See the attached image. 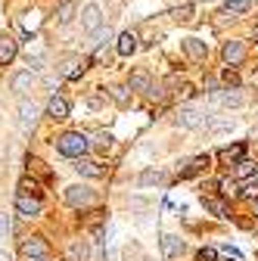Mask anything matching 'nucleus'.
I'll use <instances>...</instances> for the list:
<instances>
[{
    "label": "nucleus",
    "mask_w": 258,
    "mask_h": 261,
    "mask_svg": "<svg viewBox=\"0 0 258 261\" xmlns=\"http://www.w3.org/2000/svg\"><path fill=\"white\" fill-rule=\"evenodd\" d=\"M19 187H22V193H35V196L41 193V187H38V180H31V177H22V184H19Z\"/></svg>",
    "instance_id": "473e14b6"
},
{
    "label": "nucleus",
    "mask_w": 258,
    "mask_h": 261,
    "mask_svg": "<svg viewBox=\"0 0 258 261\" xmlns=\"http://www.w3.org/2000/svg\"><path fill=\"white\" fill-rule=\"evenodd\" d=\"M19 252L25 255V261L28 258H50V246L44 243V237H28V240H22Z\"/></svg>",
    "instance_id": "20e7f679"
},
{
    "label": "nucleus",
    "mask_w": 258,
    "mask_h": 261,
    "mask_svg": "<svg viewBox=\"0 0 258 261\" xmlns=\"http://www.w3.org/2000/svg\"><path fill=\"white\" fill-rule=\"evenodd\" d=\"M240 159H246V143H237V146H224V149H218V162H221V165H237Z\"/></svg>",
    "instance_id": "ddd939ff"
},
{
    "label": "nucleus",
    "mask_w": 258,
    "mask_h": 261,
    "mask_svg": "<svg viewBox=\"0 0 258 261\" xmlns=\"http://www.w3.org/2000/svg\"><path fill=\"white\" fill-rule=\"evenodd\" d=\"M140 187H152V184H162V171L159 168H146L143 174H140V180H137Z\"/></svg>",
    "instance_id": "393cba45"
},
{
    "label": "nucleus",
    "mask_w": 258,
    "mask_h": 261,
    "mask_svg": "<svg viewBox=\"0 0 258 261\" xmlns=\"http://www.w3.org/2000/svg\"><path fill=\"white\" fill-rule=\"evenodd\" d=\"M35 124H38V106L28 103V100H22V103H19V127L25 130V134H31V130H35Z\"/></svg>",
    "instance_id": "39448f33"
},
{
    "label": "nucleus",
    "mask_w": 258,
    "mask_h": 261,
    "mask_svg": "<svg viewBox=\"0 0 258 261\" xmlns=\"http://www.w3.org/2000/svg\"><path fill=\"white\" fill-rule=\"evenodd\" d=\"M75 171L84 174V177H103V174H106V168L100 165V162H93V159H87V155L75 159Z\"/></svg>",
    "instance_id": "1a4fd4ad"
},
{
    "label": "nucleus",
    "mask_w": 258,
    "mask_h": 261,
    "mask_svg": "<svg viewBox=\"0 0 258 261\" xmlns=\"http://www.w3.org/2000/svg\"><path fill=\"white\" fill-rule=\"evenodd\" d=\"M0 261H10V255H7V252H4V249H0Z\"/></svg>",
    "instance_id": "58836bf2"
},
{
    "label": "nucleus",
    "mask_w": 258,
    "mask_h": 261,
    "mask_svg": "<svg viewBox=\"0 0 258 261\" xmlns=\"http://www.w3.org/2000/svg\"><path fill=\"white\" fill-rule=\"evenodd\" d=\"M196 261H218V252H215L212 246H202V249L196 252Z\"/></svg>",
    "instance_id": "2f4dec72"
},
{
    "label": "nucleus",
    "mask_w": 258,
    "mask_h": 261,
    "mask_svg": "<svg viewBox=\"0 0 258 261\" xmlns=\"http://www.w3.org/2000/svg\"><path fill=\"white\" fill-rule=\"evenodd\" d=\"M47 115H50L53 121L69 118V100H66V96H59V93H53L50 103H47Z\"/></svg>",
    "instance_id": "9b49d317"
},
{
    "label": "nucleus",
    "mask_w": 258,
    "mask_h": 261,
    "mask_svg": "<svg viewBox=\"0 0 258 261\" xmlns=\"http://www.w3.org/2000/svg\"><path fill=\"white\" fill-rule=\"evenodd\" d=\"M234 127V118L230 115H212L209 121H205V130L209 134H224V130H230Z\"/></svg>",
    "instance_id": "f3484780"
},
{
    "label": "nucleus",
    "mask_w": 258,
    "mask_h": 261,
    "mask_svg": "<svg viewBox=\"0 0 258 261\" xmlns=\"http://www.w3.org/2000/svg\"><path fill=\"white\" fill-rule=\"evenodd\" d=\"M258 171V162H252V159H240L237 162V174L240 177H249V174H255Z\"/></svg>",
    "instance_id": "cd10ccee"
},
{
    "label": "nucleus",
    "mask_w": 258,
    "mask_h": 261,
    "mask_svg": "<svg viewBox=\"0 0 258 261\" xmlns=\"http://www.w3.org/2000/svg\"><path fill=\"white\" fill-rule=\"evenodd\" d=\"M240 196H249V199H258V177L255 180H246L240 187Z\"/></svg>",
    "instance_id": "7c9ffc66"
},
{
    "label": "nucleus",
    "mask_w": 258,
    "mask_h": 261,
    "mask_svg": "<svg viewBox=\"0 0 258 261\" xmlns=\"http://www.w3.org/2000/svg\"><path fill=\"white\" fill-rule=\"evenodd\" d=\"M28 261H53V258H28Z\"/></svg>",
    "instance_id": "ea45409f"
},
{
    "label": "nucleus",
    "mask_w": 258,
    "mask_h": 261,
    "mask_svg": "<svg viewBox=\"0 0 258 261\" xmlns=\"http://www.w3.org/2000/svg\"><path fill=\"white\" fill-rule=\"evenodd\" d=\"M10 233H13V221H10V215H7V212H0V246H7Z\"/></svg>",
    "instance_id": "a878e982"
},
{
    "label": "nucleus",
    "mask_w": 258,
    "mask_h": 261,
    "mask_svg": "<svg viewBox=\"0 0 258 261\" xmlns=\"http://www.w3.org/2000/svg\"><path fill=\"white\" fill-rule=\"evenodd\" d=\"M255 35H258V28H255Z\"/></svg>",
    "instance_id": "a19ab883"
},
{
    "label": "nucleus",
    "mask_w": 258,
    "mask_h": 261,
    "mask_svg": "<svg viewBox=\"0 0 258 261\" xmlns=\"http://www.w3.org/2000/svg\"><path fill=\"white\" fill-rule=\"evenodd\" d=\"M84 69H87V59H81V56H69L66 65H62V78H81Z\"/></svg>",
    "instance_id": "dca6fc26"
},
{
    "label": "nucleus",
    "mask_w": 258,
    "mask_h": 261,
    "mask_svg": "<svg viewBox=\"0 0 258 261\" xmlns=\"http://www.w3.org/2000/svg\"><path fill=\"white\" fill-rule=\"evenodd\" d=\"M174 121H177V127H187V130H190V127H199V124L205 121V115H202L196 106H184Z\"/></svg>",
    "instance_id": "0eeeda50"
},
{
    "label": "nucleus",
    "mask_w": 258,
    "mask_h": 261,
    "mask_svg": "<svg viewBox=\"0 0 258 261\" xmlns=\"http://www.w3.org/2000/svg\"><path fill=\"white\" fill-rule=\"evenodd\" d=\"M184 53H187L193 62H202V59L209 56V47H205V41H199V38H187V41H184Z\"/></svg>",
    "instance_id": "4468645a"
},
{
    "label": "nucleus",
    "mask_w": 258,
    "mask_h": 261,
    "mask_svg": "<svg viewBox=\"0 0 258 261\" xmlns=\"http://www.w3.org/2000/svg\"><path fill=\"white\" fill-rule=\"evenodd\" d=\"M221 56H224V62H227L230 69H234V65H240V62H243V56H246L243 41H227V44H224V50H221Z\"/></svg>",
    "instance_id": "9d476101"
},
{
    "label": "nucleus",
    "mask_w": 258,
    "mask_h": 261,
    "mask_svg": "<svg viewBox=\"0 0 258 261\" xmlns=\"http://www.w3.org/2000/svg\"><path fill=\"white\" fill-rule=\"evenodd\" d=\"M224 84H227V87H240V78H237V72H224Z\"/></svg>",
    "instance_id": "c9c22d12"
},
{
    "label": "nucleus",
    "mask_w": 258,
    "mask_h": 261,
    "mask_svg": "<svg viewBox=\"0 0 258 261\" xmlns=\"http://www.w3.org/2000/svg\"><path fill=\"white\" fill-rule=\"evenodd\" d=\"M16 212L22 215V218H38L41 212H44V202H41V196H35V193H16Z\"/></svg>",
    "instance_id": "f03ea898"
},
{
    "label": "nucleus",
    "mask_w": 258,
    "mask_h": 261,
    "mask_svg": "<svg viewBox=\"0 0 258 261\" xmlns=\"http://www.w3.org/2000/svg\"><path fill=\"white\" fill-rule=\"evenodd\" d=\"M115 50H118V56H131L137 50V35L134 31H124V35L118 38V44H115Z\"/></svg>",
    "instance_id": "412c9836"
},
{
    "label": "nucleus",
    "mask_w": 258,
    "mask_h": 261,
    "mask_svg": "<svg viewBox=\"0 0 258 261\" xmlns=\"http://www.w3.org/2000/svg\"><path fill=\"white\" fill-rule=\"evenodd\" d=\"M162 255H165L168 261L180 258V255H184V240L174 237V233H165V237H162Z\"/></svg>",
    "instance_id": "f8f14e48"
},
{
    "label": "nucleus",
    "mask_w": 258,
    "mask_h": 261,
    "mask_svg": "<svg viewBox=\"0 0 258 261\" xmlns=\"http://www.w3.org/2000/svg\"><path fill=\"white\" fill-rule=\"evenodd\" d=\"M202 205H205V212H212L215 218H227V205H224V199H212V196H202Z\"/></svg>",
    "instance_id": "5701e85b"
},
{
    "label": "nucleus",
    "mask_w": 258,
    "mask_h": 261,
    "mask_svg": "<svg viewBox=\"0 0 258 261\" xmlns=\"http://www.w3.org/2000/svg\"><path fill=\"white\" fill-rule=\"evenodd\" d=\"M171 16H177V19H184V22H187V19H190V16H193V7H190V4H187V7H180V10H174V13H171Z\"/></svg>",
    "instance_id": "e433bc0d"
},
{
    "label": "nucleus",
    "mask_w": 258,
    "mask_h": 261,
    "mask_svg": "<svg viewBox=\"0 0 258 261\" xmlns=\"http://www.w3.org/2000/svg\"><path fill=\"white\" fill-rule=\"evenodd\" d=\"M87 106H90V109H100V106H103V93H90V96H87Z\"/></svg>",
    "instance_id": "f704fd0d"
},
{
    "label": "nucleus",
    "mask_w": 258,
    "mask_h": 261,
    "mask_svg": "<svg viewBox=\"0 0 258 261\" xmlns=\"http://www.w3.org/2000/svg\"><path fill=\"white\" fill-rule=\"evenodd\" d=\"M93 146H96V149H109V146H112V134H96Z\"/></svg>",
    "instance_id": "72a5a7b5"
},
{
    "label": "nucleus",
    "mask_w": 258,
    "mask_h": 261,
    "mask_svg": "<svg viewBox=\"0 0 258 261\" xmlns=\"http://www.w3.org/2000/svg\"><path fill=\"white\" fill-rule=\"evenodd\" d=\"M218 190H221L224 199H237L240 196V184L237 180H218Z\"/></svg>",
    "instance_id": "b1692460"
},
{
    "label": "nucleus",
    "mask_w": 258,
    "mask_h": 261,
    "mask_svg": "<svg viewBox=\"0 0 258 261\" xmlns=\"http://www.w3.org/2000/svg\"><path fill=\"white\" fill-rule=\"evenodd\" d=\"M16 53H19V44H16V38H0V65H10L13 59H16Z\"/></svg>",
    "instance_id": "2eb2a0df"
},
{
    "label": "nucleus",
    "mask_w": 258,
    "mask_h": 261,
    "mask_svg": "<svg viewBox=\"0 0 258 261\" xmlns=\"http://www.w3.org/2000/svg\"><path fill=\"white\" fill-rule=\"evenodd\" d=\"M252 215L258 218V199H252Z\"/></svg>",
    "instance_id": "4c0bfd02"
},
{
    "label": "nucleus",
    "mask_w": 258,
    "mask_h": 261,
    "mask_svg": "<svg viewBox=\"0 0 258 261\" xmlns=\"http://www.w3.org/2000/svg\"><path fill=\"white\" fill-rule=\"evenodd\" d=\"M72 16H75V0H59V7H56V22L66 25V22H72Z\"/></svg>",
    "instance_id": "4be33fe9"
},
{
    "label": "nucleus",
    "mask_w": 258,
    "mask_h": 261,
    "mask_svg": "<svg viewBox=\"0 0 258 261\" xmlns=\"http://www.w3.org/2000/svg\"><path fill=\"white\" fill-rule=\"evenodd\" d=\"M10 84H13V90L22 96V93H28L31 87H35V75H31V72H16Z\"/></svg>",
    "instance_id": "a211bd4d"
},
{
    "label": "nucleus",
    "mask_w": 258,
    "mask_h": 261,
    "mask_svg": "<svg viewBox=\"0 0 258 261\" xmlns=\"http://www.w3.org/2000/svg\"><path fill=\"white\" fill-rule=\"evenodd\" d=\"M127 87L137 90V93H152V78H149V72H146V69H134L131 78H127Z\"/></svg>",
    "instance_id": "6e6552de"
},
{
    "label": "nucleus",
    "mask_w": 258,
    "mask_h": 261,
    "mask_svg": "<svg viewBox=\"0 0 258 261\" xmlns=\"http://www.w3.org/2000/svg\"><path fill=\"white\" fill-rule=\"evenodd\" d=\"M252 10V0H227L224 4V13H249Z\"/></svg>",
    "instance_id": "bb28decb"
},
{
    "label": "nucleus",
    "mask_w": 258,
    "mask_h": 261,
    "mask_svg": "<svg viewBox=\"0 0 258 261\" xmlns=\"http://www.w3.org/2000/svg\"><path fill=\"white\" fill-rule=\"evenodd\" d=\"M66 202H69L72 208H90V205L96 202V193H93L90 187H84V184H75V187L66 190Z\"/></svg>",
    "instance_id": "7ed1b4c3"
},
{
    "label": "nucleus",
    "mask_w": 258,
    "mask_h": 261,
    "mask_svg": "<svg viewBox=\"0 0 258 261\" xmlns=\"http://www.w3.org/2000/svg\"><path fill=\"white\" fill-rule=\"evenodd\" d=\"M81 28L87 31V35H93V31L103 28V13H100V7H93V4L84 7V13H81Z\"/></svg>",
    "instance_id": "423d86ee"
},
{
    "label": "nucleus",
    "mask_w": 258,
    "mask_h": 261,
    "mask_svg": "<svg viewBox=\"0 0 258 261\" xmlns=\"http://www.w3.org/2000/svg\"><path fill=\"white\" fill-rule=\"evenodd\" d=\"M56 149L62 155H69V159H81V155H87L90 140L81 134V130H66L62 137H56Z\"/></svg>",
    "instance_id": "f257e3e1"
},
{
    "label": "nucleus",
    "mask_w": 258,
    "mask_h": 261,
    "mask_svg": "<svg viewBox=\"0 0 258 261\" xmlns=\"http://www.w3.org/2000/svg\"><path fill=\"white\" fill-rule=\"evenodd\" d=\"M69 255L75 258V261H87V243L81 240V243H72L69 246Z\"/></svg>",
    "instance_id": "c756f323"
},
{
    "label": "nucleus",
    "mask_w": 258,
    "mask_h": 261,
    "mask_svg": "<svg viewBox=\"0 0 258 261\" xmlns=\"http://www.w3.org/2000/svg\"><path fill=\"white\" fill-rule=\"evenodd\" d=\"M112 100L118 103V106H127V103H131V87H112Z\"/></svg>",
    "instance_id": "c85d7f7f"
},
{
    "label": "nucleus",
    "mask_w": 258,
    "mask_h": 261,
    "mask_svg": "<svg viewBox=\"0 0 258 261\" xmlns=\"http://www.w3.org/2000/svg\"><path fill=\"white\" fill-rule=\"evenodd\" d=\"M209 165H212V155H196V159H193L190 165H187V168L180 171V177L187 180V177H193V174H199V171H205Z\"/></svg>",
    "instance_id": "aec40b11"
},
{
    "label": "nucleus",
    "mask_w": 258,
    "mask_h": 261,
    "mask_svg": "<svg viewBox=\"0 0 258 261\" xmlns=\"http://www.w3.org/2000/svg\"><path fill=\"white\" fill-rule=\"evenodd\" d=\"M215 103H221V106H240L243 103V93H240V87H227V90L215 93Z\"/></svg>",
    "instance_id": "6ab92c4d"
}]
</instances>
